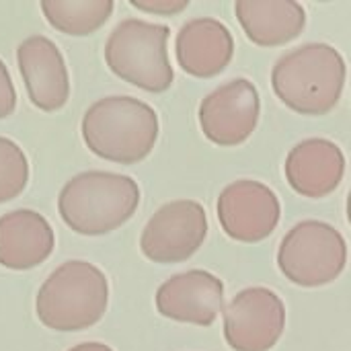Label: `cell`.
<instances>
[{
	"instance_id": "6da1fadb",
	"label": "cell",
	"mask_w": 351,
	"mask_h": 351,
	"mask_svg": "<svg viewBox=\"0 0 351 351\" xmlns=\"http://www.w3.org/2000/svg\"><path fill=\"white\" fill-rule=\"evenodd\" d=\"M346 62L327 43H306L284 53L274 70L271 84L278 99L300 115H327L341 99Z\"/></svg>"
},
{
	"instance_id": "7a4b0ae2",
	"label": "cell",
	"mask_w": 351,
	"mask_h": 351,
	"mask_svg": "<svg viewBox=\"0 0 351 351\" xmlns=\"http://www.w3.org/2000/svg\"><path fill=\"white\" fill-rule=\"evenodd\" d=\"M82 138L93 154L117 165H136L156 144L158 115L140 99L105 97L86 109Z\"/></svg>"
},
{
	"instance_id": "3957f363",
	"label": "cell",
	"mask_w": 351,
	"mask_h": 351,
	"mask_svg": "<svg viewBox=\"0 0 351 351\" xmlns=\"http://www.w3.org/2000/svg\"><path fill=\"white\" fill-rule=\"evenodd\" d=\"M138 183L119 173L86 171L60 191L58 210L68 228L84 237L107 234L125 224L138 210Z\"/></svg>"
},
{
	"instance_id": "277c9868",
	"label": "cell",
	"mask_w": 351,
	"mask_h": 351,
	"mask_svg": "<svg viewBox=\"0 0 351 351\" xmlns=\"http://www.w3.org/2000/svg\"><path fill=\"white\" fill-rule=\"evenodd\" d=\"M107 304L105 274L88 261H66L39 288L35 313L47 329L70 333L97 325Z\"/></svg>"
},
{
	"instance_id": "5b68a950",
	"label": "cell",
	"mask_w": 351,
	"mask_h": 351,
	"mask_svg": "<svg viewBox=\"0 0 351 351\" xmlns=\"http://www.w3.org/2000/svg\"><path fill=\"white\" fill-rule=\"evenodd\" d=\"M169 27L142 19H125L105 43V62L121 80L148 93L171 88L175 72L167 51Z\"/></svg>"
},
{
	"instance_id": "8992f818",
	"label": "cell",
	"mask_w": 351,
	"mask_h": 351,
	"mask_svg": "<svg viewBox=\"0 0 351 351\" xmlns=\"http://www.w3.org/2000/svg\"><path fill=\"white\" fill-rule=\"evenodd\" d=\"M348 263V245L339 230L321 220L298 222L278 249L280 271L296 286L319 288L339 278Z\"/></svg>"
},
{
	"instance_id": "52a82bcc",
	"label": "cell",
	"mask_w": 351,
	"mask_h": 351,
	"mask_svg": "<svg viewBox=\"0 0 351 351\" xmlns=\"http://www.w3.org/2000/svg\"><path fill=\"white\" fill-rule=\"evenodd\" d=\"M208 234V216L193 199L169 202L142 230L140 249L154 263H181L193 257Z\"/></svg>"
},
{
	"instance_id": "ba28073f",
	"label": "cell",
	"mask_w": 351,
	"mask_h": 351,
	"mask_svg": "<svg viewBox=\"0 0 351 351\" xmlns=\"http://www.w3.org/2000/svg\"><path fill=\"white\" fill-rule=\"evenodd\" d=\"M284 329L286 306L269 288H247L224 311V337L234 351H269Z\"/></svg>"
},
{
	"instance_id": "9c48e42d",
	"label": "cell",
	"mask_w": 351,
	"mask_h": 351,
	"mask_svg": "<svg viewBox=\"0 0 351 351\" xmlns=\"http://www.w3.org/2000/svg\"><path fill=\"white\" fill-rule=\"evenodd\" d=\"M259 115V90L247 78H234L218 86L199 105L202 132L218 146H239L249 140Z\"/></svg>"
},
{
	"instance_id": "30bf717a",
	"label": "cell",
	"mask_w": 351,
	"mask_h": 351,
	"mask_svg": "<svg viewBox=\"0 0 351 351\" xmlns=\"http://www.w3.org/2000/svg\"><path fill=\"white\" fill-rule=\"evenodd\" d=\"M282 206L276 191L259 181H234L224 187L218 197L222 230L239 243L265 241L276 230Z\"/></svg>"
},
{
	"instance_id": "8fae6325",
	"label": "cell",
	"mask_w": 351,
	"mask_h": 351,
	"mask_svg": "<svg viewBox=\"0 0 351 351\" xmlns=\"http://www.w3.org/2000/svg\"><path fill=\"white\" fill-rule=\"evenodd\" d=\"M156 308L165 319L210 327L224 313V284L204 269L177 274L158 288Z\"/></svg>"
},
{
	"instance_id": "7c38bea8",
	"label": "cell",
	"mask_w": 351,
	"mask_h": 351,
	"mask_svg": "<svg viewBox=\"0 0 351 351\" xmlns=\"http://www.w3.org/2000/svg\"><path fill=\"white\" fill-rule=\"evenodd\" d=\"M16 64L31 103L41 111H58L68 103L70 78L58 45L45 35H31L16 47Z\"/></svg>"
},
{
	"instance_id": "4fadbf2b",
	"label": "cell",
	"mask_w": 351,
	"mask_h": 351,
	"mask_svg": "<svg viewBox=\"0 0 351 351\" xmlns=\"http://www.w3.org/2000/svg\"><path fill=\"white\" fill-rule=\"evenodd\" d=\"M284 171L298 195L321 199L339 187L346 173V158L335 142L308 138L290 150Z\"/></svg>"
},
{
	"instance_id": "5bb4252c",
	"label": "cell",
	"mask_w": 351,
	"mask_h": 351,
	"mask_svg": "<svg viewBox=\"0 0 351 351\" xmlns=\"http://www.w3.org/2000/svg\"><path fill=\"white\" fill-rule=\"evenodd\" d=\"M179 66L197 78H212L226 70L234 53L230 29L210 16L187 21L175 41Z\"/></svg>"
},
{
	"instance_id": "9a60e30c",
	"label": "cell",
	"mask_w": 351,
	"mask_h": 351,
	"mask_svg": "<svg viewBox=\"0 0 351 351\" xmlns=\"http://www.w3.org/2000/svg\"><path fill=\"white\" fill-rule=\"evenodd\" d=\"M56 247L49 222L33 210H14L0 218V265L14 271L43 263Z\"/></svg>"
},
{
	"instance_id": "2e32d148",
	"label": "cell",
	"mask_w": 351,
	"mask_h": 351,
	"mask_svg": "<svg viewBox=\"0 0 351 351\" xmlns=\"http://www.w3.org/2000/svg\"><path fill=\"white\" fill-rule=\"evenodd\" d=\"M234 10L247 37L261 47L290 43L306 25V12L296 0H239Z\"/></svg>"
},
{
	"instance_id": "e0dca14e",
	"label": "cell",
	"mask_w": 351,
	"mask_h": 351,
	"mask_svg": "<svg viewBox=\"0 0 351 351\" xmlns=\"http://www.w3.org/2000/svg\"><path fill=\"white\" fill-rule=\"evenodd\" d=\"M41 10L53 29L82 37L109 21L113 0H41Z\"/></svg>"
},
{
	"instance_id": "ac0fdd59",
	"label": "cell",
	"mask_w": 351,
	"mask_h": 351,
	"mask_svg": "<svg viewBox=\"0 0 351 351\" xmlns=\"http://www.w3.org/2000/svg\"><path fill=\"white\" fill-rule=\"evenodd\" d=\"M29 181V162L19 144L0 136V204L23 193Z\"/></svg>"
},
{
	"instance_id": "d6986e66",
	"label": "cell",
	"mask_w": 351,
	"mask_h": 351,
	"mask_svg": "<svg viewBox=\"0 0 351 351\" xmlns=\"http://www.w3.org/2000/svg\"><path fill=\"white\" fill-rule=\"evenodd\" d=\"M130 4L138 10L144 12H154V14H177L189 6V0H130Z\"/></svg>"
},
{
	"instance_id": "ffe728a7",
	"label": "cell",
	"mask_w": 351,
	"mask_h": 351,
	"mask_svg": "<svg viewBox=\"0 0 351 351\" xmlns=\"http://www.w3.org/2000/svg\"><path fill=\"white\" fill-rule=\"evenodd\" d=\"M14 107H16V90L4 62L0 60V119L12 115Z\"/></svg>"
},
{
	"instance_id": "44dd1931",
	"label": "cell",
	"mask_w": 351,
	"mask_h": 351,
	"mask_svg": "<svg viewBox=\"0 0 351 351\" xmlns=\"http://www.w3.org/2000/svg\"><path fill=\"white\" fill-rule=\"evenodd\" d=\"M68 351H113L109 346L105 343H97V341H90V343H80V346H74L72 350Z\"/></svg>"
}]
</instances>
